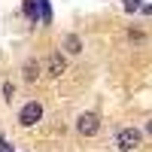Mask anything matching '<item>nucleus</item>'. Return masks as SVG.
Wrapping results in <instances>:
<instances>
[{
  "label": "nucleus",
  "instance_id": "1",
  "mask_svg": "<svg viewBox=\"0 0 152 152\" xmlns=\"http://www.w3.org/2000/svg\"><path fill=\"white\" fill-rule=\"evenodd\" d=\"M140 143H143V131L140 128H122L116 134V149H122V152H131Z\"/></svg>",
  "mask_w": 152,
  "mask_h": 152
},
{
  "label": "nucleus",
  "instance_id": "2",
  "mask_svg": "<svg viewBox=\"0 0 152 152\" xmlns=\"http://www.w3.org/2000/svg\"><path fill=\"white\" fill-rule=\"evenodd\" d=\"M40 119H43V104L40 100H28V104L18 110V125L21 128H34Z\"/></svg>",
  "mask_w": 152,
  "mask_h": 152
},
{
  "label": "nucleus",
  "instance_id": "3",
  "mask_svg": "<svg viewBox=\"0 0 152 152\" xmlns=\"http://www.w3.org/2000/svg\"><path fill=\"white\" fill-rule=\"evenodd\" d=\"M76 131H79L82 137H94V134L100 131L97 113H79V119H76Z\"/></svg>",
  "mask_w": 152,
  "mask_h": 152
},
{
  "label": "nucleus",
  "instance_id": "4",
  "mask_svg": "<svg viewBox=\"0 0 152 152\" xmlns=\"http://www.w3.org/2000/svg\"><path fill=\"white\" fill-rule=\"evenodd\" d=\"M46 67H49V76H55V79H58V76L67 70V58L61 55V52H52L49 61H46Z\"/></svg>",
  "mask_w": 152,
  "mask_h": 152
},
{
  "label": "nucleus",
  "instance_id": "5",
  "mask_svg": "<svg viewBox=\"0 0 152 152\" xmlns=\"http://www.w3.org/2000/svg\"><path fill=\"white\" fill-rule=\"evenodd\" d=\"M21 76H24V82H37L40 79V61L37 58H28L21 64Z\"/></svg>",
  "mask_w": 152,
  "mask_h": 152
},
{
  "label": "nucleus",
  "instance_id": "6",
  "mask_svg": "<svg viewBox=\"0 0 152 152\" xmlns=\"http://www.w3.org/2000/svg\"><path fill=\"white\" fill-rule=\"evenodd\" d=\"M61 49L70 52V55H79V52H82V37H79V34H67L64 40H61Z\"/></svg>",
  "mask_w": 152,
  "mask_h": 152
},
{
  "label": "nucleus",
  "instance_id": "7",
  "mask_svg": "<svg viewBox=\"0 0 152 152\" xmlns=\"http://www.w3.org/2000/svg\"><path fill=\"white\" fill-rule=\"evenodd\" d=\"M24 15H28V21L37 24V15H40V6H37V0H24Z\"/></svg>",
  "mask_w": 152,
  "mask_h": 152
},
{
  "label": "nucleus",
  "instance_id": "8",
  "mask_svg": "<svg viewBox=\"0 0 152 152\" xmlns=\"http://www.w3.org/2000/svg\"><path fill=\"white\" fill-rule=\"evenodd\" d=\"M37 6H40V18H43V24H52V6H49V0H37Z\"/></svg>",
  "mask_w": 152,
  "mask_h": 152
},
{
  "label": "nucleus",
  "instance_id": "9",
  "mask_svg": "<svg viewBox=\"0 0 152 152\" xmlns=\"http://www.w3.org/2000/svg\"><path fill=\"white\" fill-rule=\"evenodd\" d=\"M0 94H3V100H12V97H15V85H12L9 79H3V82H0Z\"/></svg>",
  "mask_w": 152,
  "mask_h": 152
},
{
  "label": "nucleus",
  "instance_id": "10",
  "mask_svg": "<svg viewBox=\"0 0 152 152\" xmlns=\"http://www.w3.org/2000/svg\"><path fill=\"white\" fill-rule=\"evenodd\" d=\"M140 6V0H125V9H137Z\"/></svg>",
  "mask_w": 152,
  "mask_h": 152
},
{
  "label": "nucleus",
  "instance_id": "11",
  "mask_svg": "<svg viewBox=\"0 0 152 152\" xmlns=\"http://www.w3.org/2000/svg\"><path fill=\"white\" fill-rule=\"evenodd\" d=\"M146 134H152V122H149V125H146Z\"/></svg>",
  "mask_w": 152,
  "mask_h": 152
}]
</instances>
